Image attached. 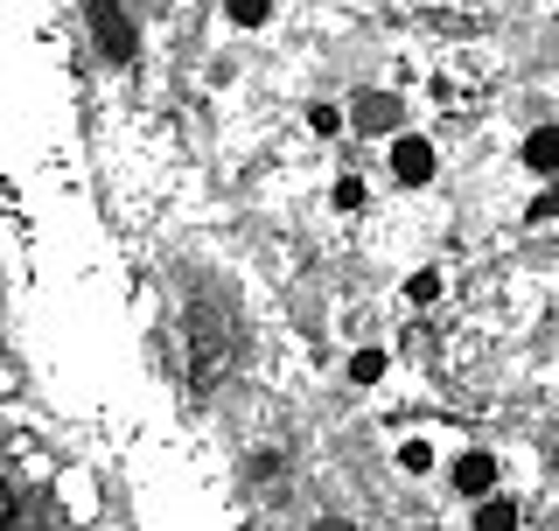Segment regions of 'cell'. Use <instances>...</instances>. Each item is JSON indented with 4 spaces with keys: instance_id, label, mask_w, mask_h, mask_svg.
<instances>
[{
    "instance_id": "cell-1",
    "label": "cell",
    "mask_w": 559,
    "mask_h": 531,
    "mask_svg": "<svg viewBox=\"0 0 559 531\" xmlns=\"http://www.w3.org/2000/svg\"><path fill=\"white\" fill-rule=\"evenodd\" d=\"M84 14H92V35H98V49H105V63H133V22H127V8L119 0H84Z\"/></svg>"
},
{
    "instance_id": "cell-2",
    "label": "cell",
    "mask_w": 559,
    "mask_h": 531,
    "mask_svg": "<svg viewBox=\"0 0 559 531\" xmlns=\"http://www.w3.org/2000/svg\"><path fill=\"white\" fill-rule=\"evenodd\" d=\"M392 175H399V182H427V175H433V140L399 133L392 140Z\"/></svg>"
},
{
    "instance_id": "cell-3",
    "label": "cell",
    "mask_w": 559,
    "mask_h": 531,
    "mask_svg": "<svg viewBox=\"0 0 559 531\" xmlns=\"http://www.w3.org/2000/svg\"><path fill=\"white\" fill-rule=\"evenodd\" d=\"M454 489H462V497H489V489H497V455H462V462H454Z\"/></svg>"
},
{
    "instance_id": "cell-4",
    "label": "cell",
    "mask_w": 559,
    "mask_h": 531,
    "mask_svg": "<svg viewBox=\"0 0 559 531\" xmlns=\"http://www.w3.org/2000/svg\"><path fill=\"white\" fill-rule=\"evenodd\" d=\"M357 127L364 133H399V98L392 92H364L357 98Z\"/></svg>"
},
{
    "instance_id": "cell-5",
    "label": "cell",
    "mask_w": 559,
    "mask_h": 531,
    "mask_svg": "<svg viewBox=\"0 0 559 531\" xmlns=\"http://www.w3.org/2000/svg\"><path fill=\"white\" fill-rule=\"evenodd\" d=\"M524 168H538V175L559 168V127H538L532 140H524Z\"/></svg>"
},
{
    "instance_id": "cell-6",
    "label": "cell",
    "mask_w": 559,
    "mask_h": 531,
    "mask_svg": "<svg viewBox=\"0 0 559 531\" xmlns=\"http://www.w3.org/2000/svg\"><path fill=\"white\" fill-rule=\"evenodd\" d=\"M476 531H518V504L511 497H476Z\"/></svg>"
},
{
    "instance_id": "cell-7",
    "label": "cell",
    "mask_w": 559,
    "mask_h": 531,
    "mask_svg": "<svg viewBox=\"0 0 559 531\" xmlns=\"http://www.w3.org/2000/svg\"><path fill=\"white\" fill-rule=\"evenodd\" d=\"M224 14H231L238 28H259V22L273 14V0H224Z\"/></svg>"
},
{
    "instance_id": "cell-8",
    "label": "cell",
    "mask_w": 559,
    "mask_h": 531,
    "mask_svg": "<svg viewBox=\"0 0 559 531\" xmlns=\"http://www.w3.org/2000/svg\"><path fill=\"white\" fill-rule=\"evenodd\" d=\"M406 300H419V308H427V300H441V273H433V266H419V273L406 280Z\"/></svg>"
},
{
    "instance_id": "cell-9",
    "label": "cell",
    "mask_w": 559,
    "mask_h": 531,
    "mask_svg": "<svg viewBox=\"0 0 559 531\" xmlns=\"http://www.w3.org/2000/svg\"><path fill=\"white\" fill-rule=\"evenodd\" d=\"M399 469H406V475H427L433 469V448H427V440H399Z\"/></svg>"
},
{
    "instance_id": "cell-10",
    "label": "cell",
    "mask_w": 559,
    "mask_h": 531,
    "mask_svg": "<svg viewBox=\"0 0 559 531\" xmlns=\"http://www.w3.org/2000/svg\"><path fill=\"white\" fill-rule=\"evenodd\" d=\"M349 378H357V385H378L384 378V350H357V357H349Z\"/></svg>"
},
{
    "instance_id": "cell-11",
    "label": "cell",
    "mask_w": 559,
    "mask_h": 531,
    "mask_svg": "<svg viewBox=\"0 0 559 531\" xmlns=\"http://www.w3.org/2000/svg\"><path fill=\"white\" fill-rule=\"evenodd\" d=\"M371 203V189H364V175H343L336 182V210H364Z\"/></svg>"
},
{
    "instance_id": "cell-12",
    "label": "cell",
    "mask_w": 559,
    "mask_h": 531,
    "mask_svg": "<svg viewBox=\"0 0 559 531\" xmlns=\"http://www.w3.org/2000/svg\"><path fill=\"white\" fill-rule=\"evenodd\" d=\"M308 127H314V133H322V140H329V133H336V127H343V113H336V105H308Z\"/></svg>"
},
{
    "instance_id": "cell-13",
    "label": "cell",
    "mask_w": 559,
    "mask_h": 531,
    "mask_svg": "<svg viewBox=\"0 0 559 531\" xmlns=\"http://www.w3.org/2000/svg\"><path fill=\"white\" fill-rule=\"evenodd\" d=\"M532 217H559V189H546V197H532Z\"/></svg>"
},
{
    "instance_id": "cell-14",
    "label": "cell",
    "mask_w": 559,
    "mask_h": 531,
    "mask_svg": "<svg viewBox=\"0 0 559 531\" xmlns=\"http://www.w3.org/2000/svg\"><path fill=\"white\" fill-rule=\"evenodd\" d=\"M8 524H14V489L0 483V531H8Z\"/></svg>"
},
{
    "instance_id": "cell-15",
    "label": "cell",
    "mask_w": 559,
    "mask_h": 531,
    "mask_svg": "<svg viewBox=\"0 0 559 531\" xmlns=\"http://www.w3.org/2000/svg\"><path fill=\"white\" fill-rule=\"evenodd\" d=\"M314 531H357V524H343V518H314Z\"/></svg>"
}]
</instances>
